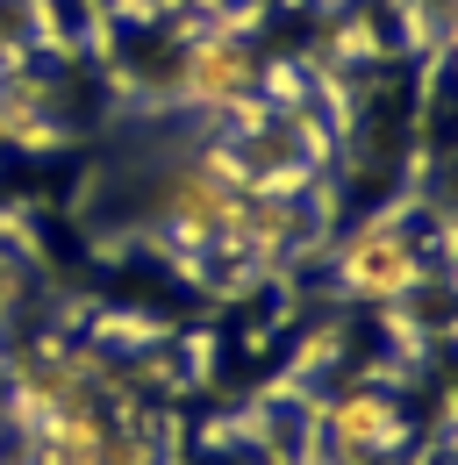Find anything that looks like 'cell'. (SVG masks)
<instances>
[{
	"instance_id": "6da1fadb",
	"label": "cell",
	"mask_w": 458,
	"mask_h": 465,
	"mask_svg": "<svg viewBox=\"0 0 458 465\" xmlns=\"http://www.w3.org/2000/svg\"><path fill=\"white\" fill-rule=\"evenodd\" d=\"M323 251H330L337 301H358V308H394V301H408L415 287H430L437 265H444V243L408 230V208H380V215H365L358 230L330 236Z\"/></svg>"
},
{
	"instance_id": "7a4b0ae2",
	"label": "cell",
	"mask_w": 458,
	"mask_h": 465,
	"mask_svg": "<svg viewBox=\"0 0 458 465\" xmlns=\"http://www.w3.org/2000/svg\"><path fill=\"white\" fill-rule=\"evenodd\" d=\"M308 444H315L323 459H337V465H394V459H408V444H415L408 394L380 387V380L330 387V394H315Z\"/></svg>"
},
{
	"instance_id": "3957f363",
	"label": "cell",
	"mask_w": 458,
	"mask_h": 465,
	"mask_svg": "<svg viewBox=\"0 0 458 465\" xmlns=\"http://www.w3.org/2000/svg\"><path fill=\"white\" fill-rule=\"evenodd\" d=\"M265 72L273 64L258 58L236 29H208V36H194L179 51L172 94H179V108H194L208 122H244L251 108H265Z\"/></svg>"
},
{
	"instance_id": "277c9868",
	"label": "cell",
	"mask_w": 458,
	"mask_h": 465,
	"mask_svg": "<svg viewBox=\"0 0 458 465\" xmlns=\"http://www.w3.org/2000/svg\"><path fill=\"white\" fill-rule=\"evenodd\" d=\"M236 201H244V186L201 151V158H186V165H172L158 179V230L179 258H201V251H223L229 243V223H236Z\"/></svg>"
}]
</instances>
